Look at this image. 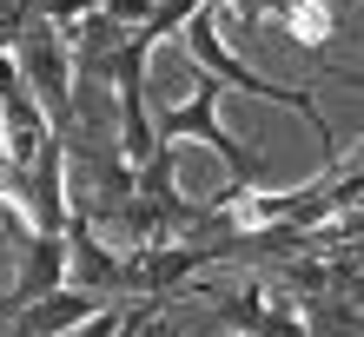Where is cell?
<instances>
[{
  "label": "cell",
  "instance_id": "obj_1",
  "mask_svg": "<svg viewBox=\"0 0 364 337\" xmlns=\"http://www.w3.org/2000/svg\"><path fill=\"white\" fill-rule=\"evenodd\" d=\"M291 27H298V40H311V47L331 33V27H325V7H318V0H298V7H291Z\"/></svg>",
  "mask_w": 364,
  "mask_h": 337
}]
</instances>
